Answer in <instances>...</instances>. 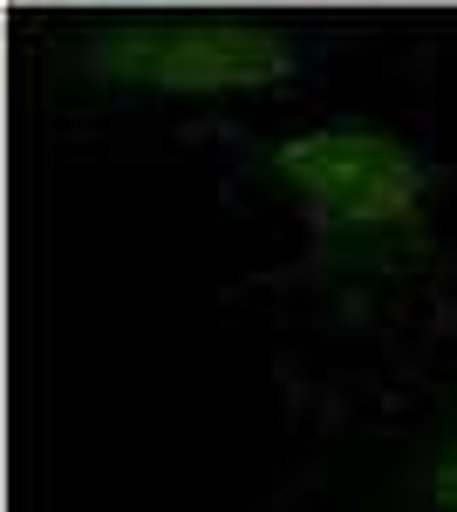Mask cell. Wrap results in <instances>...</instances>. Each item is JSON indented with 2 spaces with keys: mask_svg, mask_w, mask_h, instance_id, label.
I'll return each instance as SVG.
<instances>
[{
  "mask_svg": "<svg viewBox=\"0 0 457 512\" xmlns=\"http://www.w3.org/2000/svg\"><path fill=\"white\" fill-rule=\"evenodd\" d=\"M314 62L301 28L246 7H116L62 41V69L89 96L130 103H239L280 96Z\"/></svg>",
  "mask_w": 457,
  "mask_h": 512,
  "instance_id": "cell-2",
  "label": "cell"
},
{
  "mask_svg": "<svg viewBox=\"0 0 457 512\" xmlns=\"http://www.w3.org/2000/svg\"><path fill=\"white\" fill-rule=\"evenodd\" d=\"M260 178L335 274H403L437 233V164L376 117L294 123L260 144Z\"/></svg>",
  "mask_w": 457,
  "mask_h": 512,
  "instance_id": "cell-1",
  "label": "cell"
},
{
  "mask_svg": "<svg viewBox=\"0 0 457 512\" xmlns=\"http://www.w3.org/2000/svg\"><path fill=\"white\" fill-rule=\"evenodd\" d=\"M389 512H457V410L410 437L389 478Z\"/></svg>",
  "mask_w": 457,
  "mask_h": 512,
  "instance_id": "cell-3",
  "label": "cell"
}]
</instances>
